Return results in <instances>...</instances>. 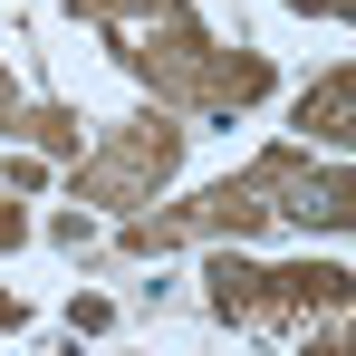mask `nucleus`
Returning <instances> with one entry per match:
<instances>
[{
    "label": "nucleus",
    "instance_id": "nucleus-4",
    "mask_svg": "<svg viewBox=\"0 0 356 356\" xmlns=\"http://www.w3.org/2000/svg\"><path fill=\"white\" fill-rule=\"evenodd\" d=\"M183 145H193V125L164 106V116H125L106 125L77 164H67V183H77V202H97V212H145V202H164V183L183 174Z\"/></svg>",
    "mask_w": 356,
    "mask_h": 356
},
{
    "label": "nucleus",
    "instance_id": "nucleus-10",
    "mask_svg": "<svg viewBox=\"0 0 356 356\" xmlns=\"http://www.w3.org/2000/svg\"><path fill=\"white\" fill-rule=\"evenodd\" d=\"M19 116V77H10V67H0V125Z\"/></svg>",
    "mask_w": 356,
    "mask_h": 356
},
{
    "label": "nucleus",
    "instance_id": "nucleus-5",
    "mask_svg": "<svg viewBox=\"0 0 356 356\" xmlns=\"http://www.w3.org/2000/svg\"><path fill=\"white\" fill-rule=\"evenodd\" d=\"M289 125H298V145H356V58L347 67H318V77L298 87Z\"/></svg>",
    "mask_w": 356,
    "mask_h": 356
},
{
    "label": "nucleus",
    "instance_id": "nucleus-2",
    "mask_svg": "<svg viewBox=\"0 0 356 356\" xmlns=\"http://www.w3.org/2000/svg\"><path fill=\"white\" fill-rule=\"evenodd\" d=\"M356 232V164H318L308 145H270L241 174L202 183L174 212H135L125 250H183V241H241V232Z\"/></svg>",
    "mask_w": 356,
    "mask_h": 356
},
{
    "label": "nucleus",
    "instance_id": "nucleus-8",
    "mask_svg": "<svg viewBox=\"0 0 356 356\" xmlns=\"http://www.w3.org/2000/svg\"><path fill=\"white\" fill-rule=\"evenodd\" d=\"M289 10H308V19H347V29H356V0H289Z\"/></svg>",
    "mask_w": 356,
    "mask_h": 356
},
{
    "label": "nucleus",
    "instance_id": "nucleus-1",
    "mask_svg": "<svg viewBox=\"0 0 356 356\" xmlns=\"http://www.w3.org/2000/svg\"><path fill=\"white\" fill-rule=\"evenodd\" d=\"M67 29H97L106 58L174 116H250L280 87V67L260 49H222L193 0H67Z\"/></svg>",
    "mask_w": 356,
    "mask_h": 356
},
{
    "label": "nucleus",
    "instance_id": "nucleus-6",
    "mask_svg": "<svg viewBox=\"0 0 356 356\" xmlns=\"http://www.w3.org/2000/svg\"><path fill=\"white\" fill-rule=\"evenodd\" d=\"M0 135H29L39 154H67V164L87 154V145H77V106H19V116L0 125Z\"/></svg>",
    "mask_w": 356,
    "mask_h": 356
},
{
    "label": "nucleus",
    "instance_id": "nucleus-7",
    "mask_svg": "<svg viewBox=\"0 0 356 356\" xmlns=\"http://www.w3.org/2000/svg\"><path fill=\"white\" fill-rule=\"evenodd\" d=\"M10 250H29V212H19V202L0 193V260H10Z\"/></svg>",
    "mask_w": 356,
    "mask_h": 356
},
{
    "label": "nucleus",
    "instance_id": "nucleus-3",
    "mask_svg": "<svg viewBox=\"0 0 356 356\" xmlns=\"http://www.w3.org/2000/svg\"><path fill=\"white\" fill-rule=\"evenodd\" d=\"M202 298H212V318H232V327H270V337H318L337 308H356V270L337 260H212L202 270Z\"/></svg>",
    "mask_w": 356,
    "mask_h": 356
},
{
    "label": "nucleus",
    "instance_id": "nucleus-9",
    "mask_svg": "<svg viewBox=\"0 0 356 356\" xmlns=\"http://www.w3.org/2000/svg\"><path fill=\"white\" fill-rule=\"evenodd\" d=\"M10 327H29V308H19V289H0V337Z\"/></svg>",
    "mask_w": 356,
    "mask_h": 356
}]
</instances>
